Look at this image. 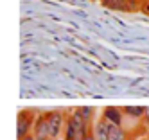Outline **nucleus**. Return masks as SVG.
Masks as SVG:
<instances>
[{
	"label": "nucleus",
	"instance_id": "nucleus-3",
	"mask_svg": "<svg viewBox=\"0 0 149 140\" xmlns=\"http://www.w3.org/2000/svg\"><path fill=\"white\" fill-rule=\"evenodd\" d=\"M33 135L36 140H49L50 133H49V115H40L34 120V127H33Z\"/></svg>",
	"mask_w": 149,
	"mask_h": 140
},
{
	"label": "nucleus",
	"instance_id": "nucleus-6",
	"mask_svg": "<svg viewBox=\"0 0 149 140\" xmlns=\"http://www.w3.org/2000/svg\"><path fill=\"white\" fill-rule=\"evenodd\" d=\"M108 129H110V122L101 118V120L95 122V126L92 127V135L97 140H108Z\"/></svg>",
	"mask_w": 149,
	"mask_h": 140
},
{
	"label": "nucleus",
	"instance_id": "nucleus-8",
	"mask_svg": "<svg viewBox=\"0 0 149 140\" xmlns=\"http://www.w3.org/2000/svg\"><path fill=\"white\" fill-rule=\"evenodd\" d=\"M79 111H81L84 120H86L88 124H92V118H93V110L92 108H79Z\"/></svg>",
	"mask_w": 149,
	"mask_h": 140
},
{
	"label": "nucleus",
	"instance_id": "nucleus-5",
	"mask_svg": "<svg viewBox=\"0 0 149 140\" xmlns=\"http://www.w3.org/2000/svg\"><path fill=\"white\" fill-rule=\"evenodd\" d=\"M108 140H130V131H127L124 126H115V124L110 122Z\"/></svg>",
	"mask_w": 149,
	"mask_h": 140
},
{
	"label": "nucleus",
	"instance_id": "nucleus-12",
	"mask_svg": "<svg viewBox=\"0 0 149 140\" xmlns=\"http://www.w3.org/2000/svg\"><path fill=\"white\" fill-rule=\"evenodd\" d=\"M49 140H58V138H49Z\"/></svg>",
	"mask_w": 149,
	"mask_h": 140
},
{
	"label": "nucleus",
	"instance_id": "nucleus-4",
	"mask_svg": "<svg viewBox=\"0 0 149 140\" xmlns=\"http://www.w3.org/2000/svg\"><path fill=\"white\" fill-rule=\"evenodd\" d=\"M124 111L120 110V108H115V106H108V108H104V113H102V118L104 120H108L115 126H122L124 122Z\"/></svg>",
	"mask_w": 149,
	"mask_h": 140
},
{
	"label": "nucleus",
	"instance_id": "nucleus-7",
	"mask_svg": "<svg viewBox=\"0 0 149 140\" xmlns=\"http://www.w3.org/2000/svg\"><path fill=\"white\" fill-rule=\"evenodd\" d=\"M122 111H124L126 117H130V118L142 120V118H144V113H146V108H144V106H124Z\"/></svg>",
	"mask_w": 149,
	"mask_h": 140
},
{
	"label": "nucleus",
	"instance_id": "nucleus-11",
	"mask_svg": "<svg viewBox=\"0 0 149 140\" xmlns=\"http://www.w3.org/2000/svg\"><path fill=\"white\" fill-rule=\"evenodd\" d=\"M86 140H97V138H95V137H93V135H92V133H90V135H88V137H86Z\"/></svg>",
	"mask_w": 149,
	"mask_h": 140
},
{
	"label": "nucleus",
	"instance_id": "nucleus-2",
	"mask_svg": "<svg viewBox=\"0 0 149 140\" xmlns=\"http://www.w3.org/2000/svg\"><path fill=\"white\" fill-rule=\"evenodd\" d=\"M49 115V133L50 138H59L61 133H65V126H67V117L61 111H52Z\"/></svg>",
	"mask_w": 149,
	"mask_h": 140
},
{
	"label": "nucleus",
	"instance_id": "nucleus-9",
	"mask_svg": "<svg viewBox=\"0 0 149 140\" xmlns=\"http://www.w3.org/2000/svg\"><path fill=\"white\" fill-rule=\"evenodd\" d=\"M142 120H144V122L149 126V106L146 108V113H144V118H142Z\"/></svg>",
	"mask_w": 149,
	"mask_h": 140
},
{
	"label": "nucleus",
	"instance_id": "nucleus-13",
	"mask_svg": "<svg viewBox=\"0 0 149 140\" xmlns=\"http://www.w3.org/2000/svg\"><path fill=\"white\" fill-rule=\"evenodd\" d=\"M142 140H147V138H142Z\"/></svg>",
	"mask_w": 149,
	"mask_h": 140
},
{
	"label": "nucleus",
	"instance_id": "nucleus-10",
	"mask_svg": "<svg viewBox=\"0 0 149 140\" xmlns=\"http://www.w3.org/2000/svg\"><path fill=\"white\" fill-rule=\"evenodd\" d=\"M22 140H36V138H34V135H33V133H31V135H27V137H24Z\"/></svg>",
	"mask_w": 149,
	"mask_h": 140
},
{
	"label": "nucleus",
	"instance_id": "nucleus-1",
	"mask_svg": "<svg viewBox=\"0 0 149 140\" xmlns=\"http://www.w3.org/2000/svg\"><path fill=\"white\" fill-rule=\"evenodd\" d=\"M34 120H36L34 113H29V111L18 113V118H16V138L18 140H22L24 137H27V135L33 133Z\"/></svg>",
	"mask_w": 149,
	"mask_h": 140
}]
</instances>
